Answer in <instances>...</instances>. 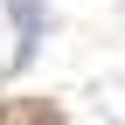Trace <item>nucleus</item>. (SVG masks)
Instances as JSON below:
<instances>
[{
  "mask_svg": "<svg viewBox=\"0 0 125 125\" xmlns=\"http://www.w3.org/2000/svg\"><path fill=\"white\" fill-rule=\"evenodd\" d=\"M14 28H21V56H28L42 35V0H14Z\"/></svg>",
  "mask_w": 125,
  "mask_h": 125,
  "instance_id": "f257e3e1",
  "label": "nucleus"
}]
</instances>
